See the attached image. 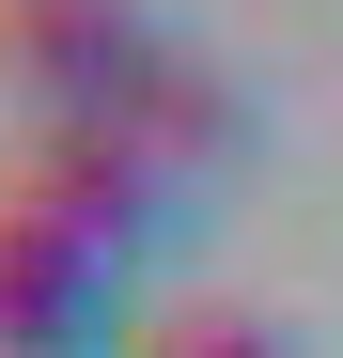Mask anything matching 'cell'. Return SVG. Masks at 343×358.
<instances>
[{
    "label": "cell",
    "mask_w": 343,
    "mask_h": 358,
    "mask_svg": "<svg viewBox=\"0 0 343 358\" xmlns=\"http://www.w3.org/2000/svg\"><path fill=\"white\" fill-rule=\"evenodd\" d=\"M172 47L141 0H0V94L31 125H141L172 94Z\"/></svg>",
    "instance_id": "1"
},
{
    "label": "cell",
    "mask_w": 343,
    "mask_h": 358,
    "mask_svg": "<svg viewBox=\"0 0 343 358\" xmlns=\"http://www.w3.org/2000/svg\"><path fill=\"white\" fill-rule=\"evenodd\" d=\"M109 343H141L125 327V265L0 171V358H109Z\"/></svg>",
    "instance_id": "2"
},
{
    "label": "cell",
    "mask_w": 343,
    "mask_h": 358,
    "mask_svg": "<svg viewBox=\"0 0 343 358\" xmlns=\"http://www.w3.org/2000/svg\"><path fill=\"white\" fill-rule=\"evenodd\" d=\"M16 187H31L47 218H78L94 250L125 265L141 234L172 218V187H188V171H172L156 141H125V125H31V141H16Z\"/></svg>",
    "instance_id": "3"
},
{
    "label": "cell",
    "mask_w": 343,
    "mask_h": 358,
    "mask_svg": "<svg viewBox=\"0 0 343 358\" xmlns=\"http://www.w3.org/2000/svg\"><path fill=\"white\" fill-rule=\"evenodd\" d=\"M125 358H297V343H281L265 312H156Z\"/></svg>",
    "instance_id": "4"
}]
</instances>
